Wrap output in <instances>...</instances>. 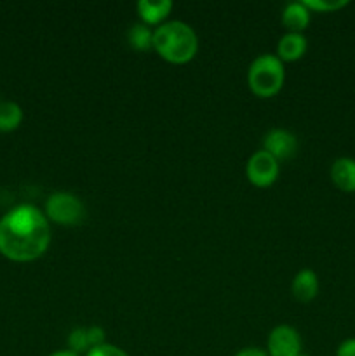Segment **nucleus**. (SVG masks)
Masks as SVG:
<instances>
[{"label": "nucleus", "instance_id": "obj_1", "mask_svg": "<svg viewBox=\"0 0 355 356\" xmlns=\"http://www.w3.org/2000/svg\"><path fill=\"white\" fill-rule=\"evenodd\" d=\"M51 243V226L35 205H17L0 219V254L17 263L35 261Z\"/></svg>", "mask_w": 355, "mask_h": 356}, {"label": "nucleus", "instance_id": "obj_2", "mask_svg": "<svg viewBox=\"0 0 355 356\" xmlns=\"http://www.w3.org/2000/svg\"><path fill=\"white\" fill-rule=\"evenodd\" d=\"M153 49L166 61L183 65L197 54V33L183 21H167L153 30Z\"/></svg>", "mask_w": 355, "mask_h": 356}, {"label": "nucleus", "instance_id": "obj_3", "mask_svg": "<svg viewBox=\"0 0 355 356\" xmlns=\"http://www.w3.org/2000/svg\"><path fill=\"white\" fill-rule=\"evenodd\" d=\"M284 65L274 54H261L251 63L247 82L251 90L260 97H271L284 86Z\"/></svg>", "mask_w": 355, "mask_h": 356}, {"label": "nucleus", "instance_id": "obj_4", "mask_svg": "<svg viewBox=\"0 0 355 356\" xmlns=\"http://www.w3.org/2000/svg\"><path fill=\"white\" fill-rule=\"evenodd\" d=\"M86 209L80 198L68 191H56L45 202V218L56 225L75 226L84 221Z\"/></svg>", "mask_w": 355, "mask_h": 356}, {"label": "nucleus", "instance_id": "obj_5", "mask_svg": "<svg viewBox=\"0 0 355 356\" xmlns=\"http://www.w3.org/2000/svg\"><path fill=\"white\" fill-rule=\"evenodd\" d=\"M246 174L251 183L258 188H268L277 181L278 162L265 149H258L247 160Z\"/></svg>", "mask_w": 355, "mask_h": 356}, {"label": "nucleus", "instance_id": "obj_6", "mask_svg": "<svg viewBox=\"0 0 355 356\" xmlns=\"http://www.w3.org/2000/svg\"><path fill=\"white\" fill-rule=\"evenodd\" d=\"M301 337L294 327L278 325L268 336V356H299Z\"/></svg>", "mask_w": 355, "mask_h": 356}, {"label": "nucleus", "instance_id": "obj_7", "mask_svg": "<svg viewBox=\"0 0 355 356\" xmlns=\"http://www.w3.org/2000/svg\"><path fill=\"white\" fill-rule=\"evenodd\" d=\"M265 152L270 153L275 160H289L298 152V139L285 129H271L263 139Z\"/></svg>", "mask_w": 355, "mask_h": 356}, {"label": "nucleus", "instance_id": "obj_8", "mask_svg": "<svg viewBox=\"0 0 355 356\" xmlns=\"http://www.w3.org/2000/svg\"><path fill=\"white\" fill-rule=\"evenodd\" d=\"M68 344L73 353L90 351L93 348L104 344V330L101 327H77L70 334Z\"/></svg>", "mask_w": 355, "mask_h": 356}, {"label": "nucleus", "instance_id": "obj_9", "mask_svg": "<svg viewBox=\"0 0 355 356\" xmlns=\"http://www.w3.org/2000/svg\"><path fill=\"white\" fill-rule=\"evenodd\" d=\"M331 181L341 191H347V193L355 191V160L350 156H341L334 160L331 165Z\"/></svg>", "mask_w": 355, "mask_h": 356}, {"label": "nucleus", "instance_id": "obj_10", "mask_svg": "<svg viewBox=\"0 0 355 356\" xmlns=\"http://www.w3.org/2000/svg\"><path fill=\"white\" fill-rule=\"evenodd\" d=\"M291 289L292 296H294L299 302H310L312 299H315V296L319 294V278H317L315 271H298L294 280H292Z\"/></svg>", "mask_w": 355, "mask_h": 356}, {"label": "nucleus", "instance_id": "obj_11", "mask_svg": "<svg viewBox=\"0 0 355 356\" xmlns=\"http://www.w3.org/2000/svg\"><path fill=\"white\" fill-rule=\"evenodd\" d=\"M139 17L145 24H162V21L169 16L171 9H173V2L171 0H139L138 6Z\"/></svg>", "mask_w": 355, "mask_h": 356}, {"label": "nucleus", "instance_id": "obj_12", "mask_svg": "<svg viewBox=\"0 0 355 356\" xmlns=\"http://www.w3.org/2000/svg\"><path fill=\"white\" fill-rule=\"evenodd\" d=\"M282 23L292 33H303L310 23V10L303 2H291L282 10Z\"/></svg>", "mask_w": 355, "mask_h": 356}, {"label": "nucleus", "instance_id": "obj_13", "mask_svg": "<svg viewBox=\"0 0 355 356\" xmlns=\"http://www.w3.org/2000/svg\"><path fill=\"white\" fill-rule=\"evenodd\" d=\"M306 52V38L303 33H292L287 31L284 37L278 40L277 54L281 61H296L303 58Z\"/></svg>", "mask_w": 355, "mask_h": 356}, {"label": "nucleus", "instance_id": "obj_14", "mask_svg": "<svg viewBox=\"0 0 355 356\" xmlns=\"http://www.w3.org/2000/svg\"><path fill=\"white\" fill-rule=\"evenodd\" d=\"M23 122V110L14 101H0V131L10 132Z\"/></svg>", "mask_w": 355, "mask_h": 356}, {"label": "nucleus", "instance_id": "obj_15", "mask_svg": "<svg viewBox=\"0 0 355 356\" xmlns=\"http://www.w3.org/2000/svg\"><path fill=\"white\" fill-rule=\"evenodd\" d=\"M127 40L136 51H148L153 47V31L150 30L148 24L136 23L129 28Z\"/></svg>", "mask_w": 355, "mask_h": 356}, {"label": "nucleus", "instance_id": "obj_16", "mask_svg": "<svg viewBox=\"0 0 355 356\" xmlns=\"http://www.w3.org/2000/svg\"><path fill=\"white\" fill-rule=\"evenodd\" d=\"M308 10H319V13H331V10H340L341 7H347V0H301Z\"/></svg>", "mask_w": 355, "mask_h": 356}, {"label": "nucleus", "instance_id": "obj_17", "mask_svg": "<svg viewBox=\"0 0 355 356\" xmlns=\"http://www.w3.org/2000/svg\"><path fill=\"white\" fill-rule=\"evenodd\" d=\"M87 356H129L124 350L113 346V344H101V346L93 348L90 351H87Z\"/></svg>", "mask_w": 355, "mask_h": 356}, {"label": "nucleus", "instance_id": "obj_18", "mask_svg": "<svg viewBox=\"0 0 355 356\" xmlns=\"http://www.w3.org/2000/svg\"><path fill=\"white\" fill-rule=\"evenodd\" d=\"M336 356H355V337L345 339L343 343L338 346Z\"/></svg>", "mask_w": 355, "mask_h": 356}, {"label": "nucleus", "instance_id": "obj_19", "mask_svg": "<svg viewBox=\"0 0 355 356\" xmlns=\"http://www.w3.org/2000/svg\"><path fill=\"white\" fill-rule=\"evenodd\" d=\"M235 356H268V355L265 353L263 350H260V348H244V350H240Z\"/></svg>", "mask_w": 355, "mask_h": 356}, {"label": "nucleus", "instance_id": "obj_20", "mask_svg": "<svg viewBox=\"0 0 355 356\" xmlns=\"http://www.w3.org/2000/svg\"><path fill=\"white\" fill-rule=\"evenodd\" d=\"M49 356H79V355L73 353V351L70 350H61V351H54V353H51Z\"/></svg>", "mask_w": 355, "mask_h": 356}, {"label": "nucleus", "instance_id": "obj_21", "mask_svg": "<svg viewBox=\"0 0 355 356\" xmlns=\"http://www.w3.org/2000/svg\"><path fill=\"white\" fill-rule=\"evenodd\" d=\"M299 356H306V355H299Z\"/></svg>", "mask_w": 355, "mask_h": 356}]
</instances>
